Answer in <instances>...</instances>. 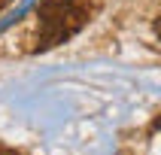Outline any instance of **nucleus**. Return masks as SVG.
Returning a JSON list of instances; mask_svg holds the SVG:
<instances>
[{
    "instance_id": "1",
    "label": "nucleus",
    "mask_w": 161,
    "mask_h": 155,
    "mask_svg": "<svg viewBox=\"0 0 161 155\" xmlns=\"http://www.w3.org/2000/svg\"><path fill=\"white\" fill-rule=\"evenodd\" d=\"M40 46L36 49H52L64 43L67 36L82 25L79 9L73 6V0H43L40 3Z\"/></svg>"
},
{
    "instance_id": "2",
    "label": "nucleus",
    "mask_w": 161,
    "mask_h": 155,
    "mask_svg": "<svg viewBox=\"0 0 161 155\" xmlns=\"http://www.w3.org/2000/svg\"><path fill=\"white\" fill-rule=\"evenodd\" d=\"M152 27H155V34H158V36H161V15H158V18H155V25H152Z\"/></svg>"
},
{
    "instance_id": "3",
    "label": "nucleus",
    "mask_w": 161,
    "mask_h": 155,
    "mask_svg": "<svg viewBox=\"0 0 161 155\" xmlns=\"http://www.w3.org/2000/svg\"><path fill=\"white\" fill-rule=\"evenodd\" d=\"M158 128H161V116H158V119L152 122V131H158Z\"/></svg>"
},
{
    "instance_id": "4",
    "label": "nucleus",
    "mask_w": 161,
    "mask_h": 155,
    "mask_svg": "<svg viewBox=\"0 0 161 155\" xmlns=\"http://www.w3.org/2000/svg\"><path fill=\"white\" fill-rule=\"evenodd\" d=\"M0 155H15V152H6V149H0Z\"/></svg>"
}]
</instances>
